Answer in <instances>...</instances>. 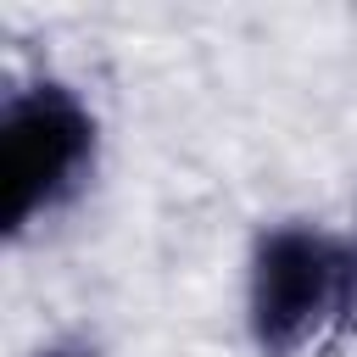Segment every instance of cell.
I'll use <instances>...</instances> for the list:
<instances>
[{
    "label": "cell",
    "mask_w": 357,
    "mask_h": 357,
    "mask_svg": "<svg viewBox=\"0 0 357 357\" xmlns=\"http://www.w3.org/2000/svg\"><path fill=\"white\" fill-rule=\"evenodd\" d=\"M95 167V112L67 84H28L0 112V190L6 229L22 234L61 212Z\"/></svg>",
    "instance_id": "7a4b0ae2"
},
{
    "label": "cell",
    "mask_w": 357,
    "mask_h": 357,
    "mask_svg": "<svg viewBox=\"0 0 357 357\" xmlns=\"http://www.w3.org/2000/svg\"><path fill=\"white\" fill-rule=\"evenodd\" d=\"M357 301V257L312 223H279L257 240L245 273V318L262 351L296 357L318 346Z\"/></svg>",
    "instance_id": "6da1fadb"
},
{
    "label": "cell",
    "mask_w": 357,
    "mask_h": 357,
    "mask_svg": "<svg viewBox=\"0 0 357 357\" xmlns=\"http://www.w3.org/2000/svg\"><path fill=\"white\" fill-rule=\"evenodd\" d=\"M33 357H100L89 340H50V346H39Z\"/></svg>",
    "instance_id": "3957f363"
}]
</instances>
